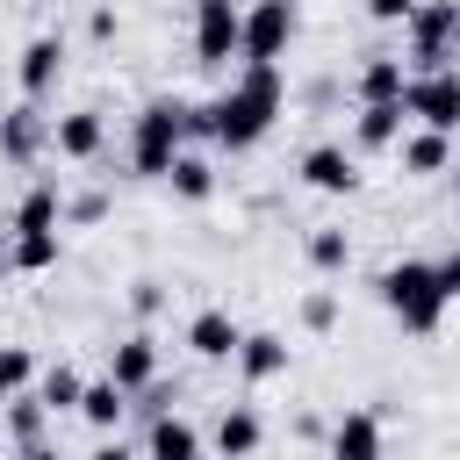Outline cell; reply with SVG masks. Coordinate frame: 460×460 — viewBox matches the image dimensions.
I'll return each mask as SVG.
<instances>
[{
	"mask_svg": "<svg viewBox=\"0 0 460 460\" xmlns=\"http://www.w3.org/2000/svg\"><path fill=\"white\" fill-rule=\"evenodd\" d=\"M280 101H288V86H280V65H244V72H237V79L216 93V101L187 108V137H216V144L244 151V144H259V137L273 129Z\"/></svg>",
	"mask_w": 460,
	"mask_h": 460,
	"instance_id": "cell-1",
	"label": "cell"
},
{
	"mask_svg": "<svg viewBox=\"0 0 460 460\" xmlns=\"http://www.w3.org/2000/svg\"><path fill=\"white\" fill-rule=\"evenodd\" d=\"M381 302H388V316L410 331V338H431L438 331V316H446V295H438V280H431V259H395L381 280Z\"/></svg>",
	"mask_w": 460,
	"mask_h": 460,
	"instance_id": "cell-2",
	"label": "cell"
},
{
	"mask_svg": "<svg viewBox=\"0 0 460 460\" xmlns=\"http://www.w3.org/2000/svg\"><path fill=\"white\" fill-rule=\"evenodd\" d=\"M180 144H187V101H144L137 129H129V165L144 180H165V165H172Z\"/></svg>",
	"mask_w": 460,
	"mask_h": 460,
	"instance_id": "cell-3",
	"label": "cell"
},
{
	"mask_svg": "<svg viewBox=\"0 0 460 460\" xmlns=\"http://www.w3.org/2000/svg\"><path fill=\"white\" fill-rule=\"evenodd\" d=\"M410 65L417 72H438L460 58V0H417L410 7Z\"/></svg>",
	"mask_w": 460,
	"mask_h": 460,
	"instance_id": "cell-4",
	"label": "cell"
},
{
	"mask_svg": "<svg viewBox=\"0 0 460 460\" xmlns=\"http://www.w3.org/2000/svg\"><path fill=\"white\" fill-rule=\"evenodd\" d=\"M295 22H302V0H252L244 29H237V58L244 65H280V50L295 43Z\"/></svg>",
	"mask_w": 460,
	"mask_h": 460,
	"instance_id": "cell-5",
	"label": "cell"
},
{
	"mask_svg": "<svg viewBox=\"0 0 460 460\" xmlns=\"http://www.w3.org/2000/svg\"><path fill=\"white\" fill-rule=\"evenodd\" d=\"M402 115H417L424 129H460V72L438 65V72H410L402 79Z\"/></svg>",
	"mask_w": 460,
	"mask_h": 460,
	"instance_id": "cell-6",
	"label": "cell"
},
{
	"mask_svg": "<svg viewBox=\"0 0 460 460\" xmlns=\"http://www.w3.org/2000/svg\"><path fill=\"white\" fill-rule=\"evenodd\" d=\"M237 29H244L237 0H194V58L201 65H230L237 58Z\"/></svg>",
	"mask_w": 460,
	"mask_h": 460,
	"instance_id": "cell-7",
	"label": "cell"
},
{
	"mask_svg": "<svg viewBox=\"0 0 460 460\" xmlns=\"http://www.w3.org/2000/svg\"><path fill=\"white\" fill-rule=\"evenodd\" d=\"M43 144H50L43 108H36V101H14V108L0 115V158H7V165H36V158H43Z\"/></svg>",
	"mask_w": 460,
	"mask_h": 460,
	"instance_id": "cell-8",
	"label": "cell"
},
{
	"mask_svg": "<svg viewBox=\"0 0 460 460\" xmlns=\"http://www.w3.org/2000/svg\"><path fill=\"white\" fill-rule=\"evenodd\" d=\"M108 381H115L122 395L151 388V381H158V338H151V331H129L122 345H108Z\"/></svg>",
	"mask_w": 460,
	"mask_h": 460,
	"instance_id": "cell-9",
	"label": "cell"
},
{
	"mask_svg": "<svg viewBox=\"0 0 460 460\" xmlns=\"http://www.w3.org/2000/svg\"><path fill=\"white\" fill-rule=\"evenodd\" d=\"M302 187H316V194H352V187H359V158H352L345 144H309V151H302Z\"/></svg>",
	"mask_w": 460,
	"mask_h": 460,
	"instance_id": "cell-10",
	"label": "cell"
},
{
	"mask_svg": "<svg viewBox=\"0 0 460 460\" xmlns=\"http://www.w3.org/2000/svg\"><path fill=\"white\" fill-rule=\"evenodd\" d=\"M58 72H65V36H29V43H22V65H14L22 101H43V93L58 86Z\"/></svg>",
	"mask_w": 460,
	"mask_h": 460,
	"instance_id": "cell-11",
	"label": "cell"
},
{
	"mask_svg": "<svg viewBox=\"0 0 460 460\" xmlns=\"http://www.w3.org/2000/svg\"><path fill=\"white\" fill-rule=\"evenodd\" d=\"M208 438H216V453H223V460H252V453L266 446V417H259L252 402H223V417H216V431H208Z\"/></svg>",
	"mask_w": 460,
	"mask_h": 460,
	"instance_id": "cell-12",
	"label": "cell"
},
{
	"mask_svg": "<svg viewBox=\"0 0 460 460\" xmlns=\"http://www.w3.org/2000/svg\"><path fill=\"white\" fill-rule=\"evenodd\" d=\"M331 460H388L381 446V410H345L331 424Z\"/></svg>",
	"mask_w": 460,
	"mask_h": 460,
	"instance_id": "cell-13",
	"label": "cell"
},
{
	"mask_svg": "<svg viewBox=\"0 0 460 460\" xmlns=\"http://www.w3.org/2000/svg\"><path fill=\"white\" fill-rule=\"evenodd\" d=\"M101 144H108L101 108H72V115L50 122V151H58V158H101Z\"/></svg>",
	"mask_w": 460,
	"mask_h": 460,
	"instance_id": "cell-14",
	"label": "cell"
},
{
	"mask_svg": "<svg viewBox=\"0 0 460 460\" xmlns=\"http://www.w3.org/2000/svg\"><path fill=\"white\" fill-rule=\"evenodd\" d=\"M230 359H237L244 381H273V374H288V338L280 331H244Z\"/></svg>",
	"mask_w": 460,
	"mask_h": 460,
	"instance_id": "cell-15",
	"label": "cell"
},
{
	"mask_svg": "<svg viewBox=\"0 0 460 460\" xmlns=\"http://www.w3.org/2000/svg\"><path fill=\"white\" fill-rule=\"evenodd\" d=\"M237 338H244V331H237L230 309H194V316H187V345H194L201 359H230Z\"/></svg>",
	"mask_w": 460,
	"mask_h": 460,
	"instance_id": "cell-16",
	"label": "cell"
},
{
	"mask_svg": "<svg viewBox=\"0 0 460 460\" xmlns=\"http://www.w3.org/2000/svg\"><path fill=\"white\" fill-rule=\"evenodd\" d=\"M144 453L151 460H201V431L187 424V417H151V438H144Z\"/></svg>",
	"mask_w": 460,
	"mask_h": 460,
	"instance_id": "cell-17",
	"label": "cell"
},
{
	"mask_svg": "<svg viewBox=\"0 0 460 460\" xmlns=\"http://www.w3.org/2000/svg\"><path fill=\"white\" fill-rule=\"evenodd\" d=\"M352 137H359L367 151H388V144H402V101H359V122H352Z\"/></svg>",
	"mask_w": 460,
	"mask_h": 460,
	"instance_id": "cell-18",
	"label": "cell"
},
{
	"mask_svg": "<svg viewBox=\"0 0 460 460\" xmlns=\"http://www.w3.org/2000/svg\"><path fill=\"white\" fill-rule=\"evenodd\" d=\"M446 165H453V137H446V129H417V137H402V172L431 180V172H446Z\"/></svg>",
	"mask_w": 460,
	"mask_h": 460,
	"instance_id": "cell-19",
	"label": "cell"
},
{
	"mask_svg": "<svg viewBox=\"0 0 460 460\" xmlns=\"http://www.w3.org/2000/svg\"><path fill=\"white\" fill-rule=\"evenodd\" d=\"M58 223H65V194H58L50 180H36V187L14 201V237H22V230H58Z\"/></svg>",
	"mask_w": 460,
	"mask_h": 460,
	"instance_id": "cell-20",
	"label": "cell"
},
{
	"mask_svg": "<svg viewBox=\"0 0 460 460\" xmlns=\"http://www.w3.org/2000/svg\"><path fill=\"white\" fill-rule=\"evenodd\" d=\"M165 180H172V194H180V201H208V194H216V165H208L201 151H172Z\"/></svg>",
	"mask_w": 460,
	"mask_h": 460,
	"instance_id": "cell-21",
	"label": "cell"
},
{
	"mask_svg": "<svg viewBox=\"0 0 460 460\" xmlns=\"http://www.w3.org/2000/svg\"><path fill=\"white\" fill-rule=\"evenodd\" d=\"M58 259H65L58 230H22V237L7 244V266H14V273H50Z\"/></svg>",
	"mask_w": 460,
	"mask_h": 460,
	"instance_id": "cell-22",
	"label": "cell"
},
{
	"mask_svg": "<svg viewBox=\"0 0 460 460\" xmlns=\"http://www.w3.org/2000/svg\"><path fill=\"white\" fill-rule=\"evenodd\" d=\"M122 410H129V395H122V388L108 381V374L79 388V417H86L93 431H115V424H122Z\"/></svg>",
	"mask_w": 460,
	"mask_h": 460,
	"instance_id": "cell-23",
	"label": "cell"
},
{
	"mask_svg": "<svg viewBox=\"0 0 460 460\" xmlns=\"http://www.w3.org/2000/svg\"><path fill=\"white\" fill-rule=\"evenodd\" d=\"M402 58H367L359 65V101H402Z\"/></svg>",
	"mask_w": 460,
	"mask_h": 460,
	"instance_id": "cell-24",
	"label": "cell"
},
{
	"mask_svg": "<svg viewBox=\"0 0 460 460\" xmlns=\"http://www.w3.org/2000/svg\"><path fill=\"white\" fill-rule=\"evenodd\" d=\"M43 424H50V410H43V395H7V431H14V446H36L43 438Z\"/></svg>",
	"mask_w": 460,
	"mask_h": 460,
	"instance_id": "cell-25",
	"label": "cell"
},
{
	"mask_svg": "<svg viewBox=\"0 0 460 460\" xmlns=\"http://www.w3.org/2000/svg\"><path fill=\"white\" fill-rule=\"evenodd\" d=\"M309 266H316V273H345V266H352V237H345V230H316V237H309Z\"/></svg>",
	"mask_w": 460,
	"mask_h": 460,
	"instance_id": "cell-26",
	"label": "cell"
},
{
	"mask_svg": "<svg viewBox=\"0 0 460 460\" xmlns=\"http://www.w3.org/2000/svg\"><path fill=\"white\" fill-rule=\"evenodd\" d=\"M79 388H86V381H79V367H50L36 395H43V410L58 417V410H79Z\"/></svg>",
	"mask_w": 460,
	"mask_h": 460,
	"instance_id": "cell-27",
	"label": "cell"
},
{
	"mask_svg": "<svg viewBox=\"0 0 460 460\" xmlns=\"http://www.w3.org/2000/svg\"><path fill=\"white\" fill-rule=\"evenodd\" d=\"M29 381H36V352H29V345H0V402L22 395Z\"/></svg>",
	"mask_w": 460,
	"mask_h": 460,
	"instance_id": "cell-28",
	"label": "cell"
},
{
	"mask_svg": "<svg viewBox=\"0 0 460 460\" xmlns=\"http://www.w3.org/2000/svg\"><path fill=\"white\" fill-rule=\"evenodd\" d=\"M302 323H309V331H331V323H338V295H331V288H309V295H302Z\"/></svg>",
	"mask_w": 460,
	"mask_h": 460,
	"instance_id": "cell-29",
	"label": "cell"
},
{
	"mask_svg": "<svg viewBox=\"0 0 460 460\" xmlns=\"http://www.w3.org/2000/svg\"><path fill=\"white\" fill-rule=\"evenodd\" d=\"M101 216H108V194H101V187H86V194L65 201V223H101Z\"/></svg>",
	"mask_w": 460,
	"mask_h": 460,
	"instance_id": "cell-30",
	"label": "cell"
},
{
	"mask_svg": "<svg viewBox=\"0 0 460 460\" xmlns=\"http://www.w3.org/2000/svg\"><path fill=\"white\" fill-rule=\"evenodd\" d=\"M129 309H137V316H158V309H165V280H151V273L129 280Z\"/></svg>",
	"mask_w": 460,
	"mask_h": 460,
	"instance_id": "cell-31",
	"label": "cell"
},
{
	"mask_svg": "<svg viewBox=\"0 0 460 460\" xmlns=\"http://www.w3.org/2000/svg\"><path fill=\"white\" fill-rule=\"evenodd\" d=\"M431 280H438V295H446V302H460V252L431 259Z\"/></svg>",
	"mask_w": 460,
	"mask_h": 460,
	"instance_id": "cell-32",
	"label": "cell"
},
{
	"mask_svg": "<svg viewBox=\"0 0 460 460\" xmlns=\"http://www.w3.org/2000/svg\"><path fill=\"white\" fill-rule=\"evenodd\" d=\"M86 29H93V43H108V36L122 29V14H115V7H93V14H86Z\"/></svg>",
	"mask_w": 460,
	"mask_h": 460,
	"instance_id": "cell-33",
	"label": "cell"
},
{
	"mask_svg": "<svg viewBox=\"0 0 460 460\" xmlns=\"http://www.w3.org/2000/svg\"><path fill=\"white\" fill-rule=\"evenodd\" d=\"M410 7H417V0H367L374 22H410Z\"/></svg>",
	"mask_w": 460,
	"mask_h": 460,
	"instance_id": "cell-34",
	"label": "cell"
},
{
	"mask_svg": "<svg viewBox=\"0 0 460 460\" xmlns=\"http://www.w3.org/2000/svg\"><path fill=\"white\" fill-rule=\"evenodd\" d=\"M86 460H137V453H129V446H122V438H101V446H93V453H86Z\"/></svg>",
	"mask_w": 460,
	"mask_h": 460,
	"instance_id": "cell-35",
	"label": "cell"
},
{
	"mask_svg": "<svg viewBox=\"0 0 460 460\" xmlns=\"http://www.w3.org/2000/svg\"><path fill=\"white\" fill-rule=\"evenodd\" d=\"M14 460H65V453H58V446H50V438H36V446H22V453H14Z\"/></svg>",
	"mask_w": 460,
	"mask_h": 460,
	"instance_id": "cell-36",
	"label": "cell"
},
{
	"mask_svg": "<svg viewBox=\"0 0 460 460\" xmlns=\"http://www.w3.org/2000/svg\"><path fill=\"white\" fill-rule=\"evenodd\" d=\"M446 172H453V187H460V158H453V165H446Z\"/></svg>",
	"mask_w": 460,
	"mask_h": 460,
	"instance_id": "cell-37",
	"label": "cell"
},
{
	"mask_svg": "<svg viewBox=\"0 0 460 460\" xmlns=\"http://www.w3.org/2000/svg\"><path fill=\"white\" fill-rule=\"evenodd\" d=\"M0 273H7V259H0Z\"/></svg>",
	"mask_w": 460,
	"mask_h": 460,
	"instance_id": "cell-38",
	"label": "cell"
}]
</instances>
